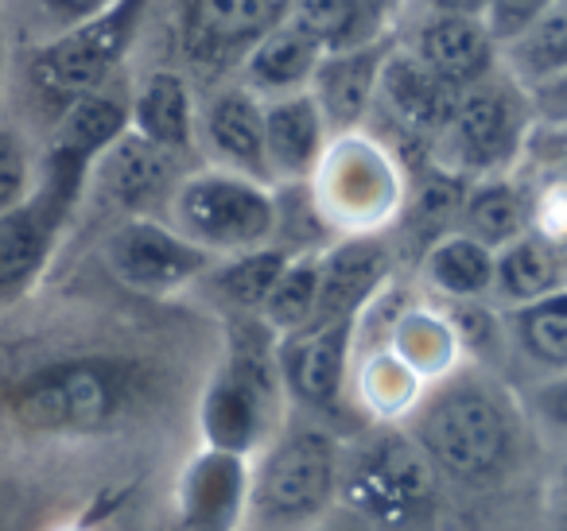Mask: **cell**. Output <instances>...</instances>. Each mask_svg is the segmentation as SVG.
<instances>
[{
    "instance_id": "6da1fadb",
    "label": "cell",
    "mask_w": 567,
    "mask_h": 531,
    "mask_svg": "<svg viewBox=\"0 0 567 531\" xmlns=\"http://www.w3.org/2000/svg\"><path fill=\"white\" fill-rule=\"evenodd\" d=\"M427 454L440 481L489 489L520 466L525 415L497 376L478 365L427 384L416 412L401 423Z\"/></svg>"
},
{
    "instance_id": "7a4b0ae2",
    "label": "cell",
    "mask_w": 567,
    "mask_h": 531,
    "mask_svg": "<svg viewBox=\"0 0 567 531\" xmlns=\"http://www.w3.org/2000/svg\"><path fill=\"white\" fill-rule=\"evenodd\" d=\"M144 368L128 357L79 353L32 368L12 384L9 419L35 438H97L141 407Z\"/></svg>"
},
{
    "instance_id": "3957f363",
    "label": "cell",
    "mask_w": 567,
    "mask_h": 531,
    "mask_svg": "<svg viewBox=\"0 0 567 531\" xmlns=\"http://www.w3.org/2000/svg\"><path fill=\"white\" fill-rule=\"evenodd\" d=\"M280 376V337L257 314L226 322V350L198 396V435L214 450L257 458L288 419Z\"/></svg>"
},
{
    "instance_id": "277c9868",
    "label": "cell",
    "mask_w": 567,
    "mask_h": 531,
    "mask_svg": "<svg viewBox=\"0 0 567 531\" xmlns=\"http://www.w3.org/2000/svg\"><path fill=\"white\" fill-rule=\"evenodd\" d=\"M342 442L316 419L284 423L252 458L249 523L257 531H316L342 500Z\"/></svg>"
},
{
    "instance_id": "5b68a950",
    "label": "cell",
    "mask_w": 567,
    "mask_h": 531,
    "mask_svg": "<svg viewBox=\"0 0 567 531\" xmlns=\"http://www.w3.org/2000/svg\"><path fill=\"white\" fill-rule=\"evenodd\" d=\"M342 504L370 531H435L440 473L401 423H373L342 454Z\"/></svg>"
},
{
    "instance_id": "8992f818",
    "label": "cell",
    "mask_w": 567,
    "mask_h": 531,
    "mask_svg": "<svg viewBox=\"0 0 567 531\" xmlns=\"http://www.w3.org/2000/svg\"><path fill=\"white\" fill-rule=\"evenodd\" d=\"M172 226L214 260L276 244L280 233V190L221 167H198L175 187Z\"/></svg>"
},
{
    "instance_id": "52a82bcc",
    "label": "cell",
    "mask_w": 567,
    "mask_h": 531,
    "mask_svg": "<svg viewBox=\"0 0 567 531\" xmlns=\"http://www.w3.org/2000/svg\"><path fill=\"white\" fill-rule=\"evenodd\" d=\"M308 190L323 226L342 237L381 233L409 198L396 152L370 133L334 136Z\"/></svg>"
},
{
    "instance_id": "ba28073f",
    "label": "cell",
    "mask_w": 567,
    "mask_h": 531,
    "mask_svg": "<svg viewBox=\"0 0 567 531\" xmlns=\"http://www.w3.org/2000/svg\"><path fill=\"white\" fill-rule=\"evenodd\" d=\"M148 9L152 0H113L97 17L43 40L28 59L32 90L48 105H55V113H63L79 97L113 86L121 63L141 35Z\"/></svg>"
},
{
    "instance_id": "9c48e42d",
    "label": "cell",
    "mask_w": 567,
    "mask_h": 531,
    "mask_svg": "<svg viewBox=\"0 0 567 531\" xmlns=\"http://www.w3.org/2000/svg\"><path fill=\"white\" fill-rule=\"evenodd\" d=\"M533 136V102L517 82L486 79L478 86L463 90L455 105V117L435 140V167L458 175V179H494L509 175V167L525 156V144Z\"/></svg>"
},
{
    "instance_id": "30bf717a",
    "label": "cell",
    "mask_w": 567,
    "mask_h": 531,
    "mask_svg": "<svg viewBox=\"0 0 567 531\" xmlns=\"http://www.w3.org/2000/svg\"><path fill=\"white\" fill-rule=\"evenodd\" d=\"M86 187L35 171V190L0 214V314L24 303L55 260V249L79 210Z\"/></svg>"
},
{
    "instance_id": "8fae6325",
    "label": "cell",
    "mask_w": 567,
    "mask_h": 531,
    "mask_svg": "<svg viewBox=\"0 0 567 531\" xmlns=\"http://www.w3.org/2000/svg\"><path fill=\"white\" fill-rule=\"evenodd\" d=\"M102 260L121 288L148 299H167L175 291L203 283L214 268V257L179 233L172 221L152 218H121L105 233Z\"/></svg>"
},
{
    "instance_id": "7c38bea8",
    "label": "cell",
    "mask_w": 567,
    "mask_h": 531,
    "mask_svg": "<svg viewBox=\"0 0 567 531\" xmlns=\"http://www.w3.org/2000/svg\"><path fill=\"white\" fill-rule=\"evenodd\" d=\"M358 322H311L300 334L280 337V376L288 404L331 415L347 399L354 368Z\"/></svg>"
},
{
    "instance_id": "4fadbf2b",
    "label": "cell",
    "mask_w": 567,
    "mask_h": 531,
    "mask_svg": "<svg viewBox=\"0 0 567 531\" xmlns=\"http://www.w3.org/2000/svg\"><path fill=\"white\" fill-rule=\"evenodd\" d=\"M128 97L125 90L113 82V86L86 94L79 102H71L63 113L55 117L51 128V140L43 148L40 171L59 175L66 183H79L90 190V175L102 164V156L121 140V136L133 128L128 117Z\"/></svg>"
},
{
    "instance_id": "5bb4252c",
    "label": "cell",
    "mask_w": 567,
    "mask_h": 531,
    "mask_svg": "<svg viewBox=\"0 0 567 531\" xmlns=\"http://www.w3.org/2000/svg\"><path fill=\"white\" fill-rule=\"evenodd\" d=\"M292 0H187L183 51L203 71H229L280 24Z\"/></svg>"
},
{
    "instance_id": "9a60e30c",
    "label": "cell",
    "mask_w": 567,
    "mask_h": 531,
    "mask_svg": "<svg viewBox=\"0 0 567 531\" xmlns=\"http://www.w3.org/2000/svg\"><path fill=\"white\" fill-rule=\"evenodd\" d=\"M252 458L198 446L179 473V523L198 531H241L249 523Z\"/></svg>"
},
{
    "instance_id": "2e32d148",
    "label": "cell",
    "mask_w": 567,
    "mask_h": 531,
    "mask_svg": "<svg viewBox=\"0 0 567 531\" xmlns=\"http://www.w3.org/2000/svg\"><path fill=\"white\" fill-rule=\"evenodd\" d=\"M389 283H393V249L385 237H339L323 249L316 322H358Z\"/></svg>"
},
{
    "instance_id": "e0dca14e",
    "label": "cell",
    "mask_w": 567,
    "mask_h": 531,
    "mask_svg": "<svg viewBox=\"0 0 567 531\" xmlns=\"http://www.w3.org/2000/svg\"><path fill=\"white\" fill-rule=\"evenodd\" d=\"M179 156L141 140L128 128L117 144L102 156L90 183L110 206H117L125 218H152L156 206H167L179 187Z\"/></svg>"
},
{
    "instance_id": "ac0fdd59",
    "label": "cell",
    "mask_w": 567,
    "mask_h": 531,
    "mask_svg": "<svg viewBox=\"0 0 567 531\" xmlns=\"http://www.w3.org/2000/svg\"><path fill=\"white\" fill-rule=\"evenodd\" d=\"M458 90L447 86L440 74H432L409 48H393L385 59L378 86V105L385 110V117L401 128L409 140L427 144V152L435 148V140L443 136V128L451 125L458 105ZM373 105V110H378Z\"/></svg>"
},
{
    "instance_id": "d6986e66",
    "label": "cell",
    "mask_w": 567,
    "mask_h": 531,
    "mask_svg": "<svg viewBox=\"0 0 567 531\" xmlns=\"http://www.w3.org/2000/svg\"><path fill=\"white\" fill-rule=\"evenodd\" d=\"M198 144H203L210 167L272 187L265 148V102L245 86L218 90L198 110Z\"/></svg>"
},
{
    "instance_id": "ffe728a7",
    "label": "cell",
    "mask_w": 567,
    "mask_h": 531,
    "mask_svg": "<svg viewBox=\"0 0 567 531\" xmlns=\"http://www.w3.org/2000/svg\"><path fill=\"white\" fill-rule=\"evenodd\" d=\"M334 133L311 90L265 102V148L272 187H308Z\"/></svg>"
},
{
    "instance_id": "44dd1931",
    "label": "cell",
    "mask_w": 567,
    "mask_h": 531,
    "mask_svg": "<svg viewBox=\"0 0 567 531\" xmlns=\"http://www.w3.org/2000/svg\"><path fill=\"white\" fill-rule=\"evenodd\" d=\"M409 51L427 66L432 74H440L447 86H455L458 94L478 82L494 79L502 48L494 43V35L486 32L478 17H427L416 28Z\"/></svg>"
},
{
    "instance_id": "7402d4cb",
    "label": "cell",
    "mask_w": 567,
    "mask_h": 531,
    "mask_svg": "<svg viewBox=\"0 0 567 531\" xmlns=\"http://www.w3.org/2000/svg\"><path fill=\"white\" fill-rule=\"evenodd\" d=\"M389 51H393L389 40H381L373 48L342 51V55H327L319 63V74L311 82V97L319 102L334 136H350L365 128L373 105H378V86Z\"/></svg>"
},
{
    "instance_id": "603a6c76",
    "label": "cell",
    "mask_w": 567,
    "mask_h": 531,
    "mask_svg": "<svg viewBox=\"0 0 567 531\" xmlns=\"http://www.w3.org/2000/svg\"><path fill=\"white\" fill-rule=\"evenodd\" d=\"M323 59V48L303 28H296L292 20L284 17L241 63V86L249 94H257L260 102L303 94L316 82Z\"/></svg>"
},
{
    "instance_id": "cb8c5ba5",
    "label": "cell",
    "mask_w": 567,
    "mask_h": 531,
    "mask_svg": "<svg viewBox=\"0 0 567 531\" xmlns=\"http://www.w3.org/2000/svg\"><path fill=\"white\" fill-rule=\"evenodd\" d=\"M133 133L172 156H187L198 144V105L187 79L175 71H152L128 97Z\"/></svg>"
},
{
    "instance_id": "d4e9b609",
    "label": "cell",
    "mask_w": 567,
    "mask_h": 531,
    "mask_svg": "<svg viewBox=\"0 0 567 531\" xmlns=\"http://www.w3.org/2000/svg\"><path fill=\"white\" fill-rule=\"evenodd\" d=\"M458 229L497 252L517 241V237L533 233V198H528V190L520 187L517 179H509V175L474 179L471 187H466Z\"/></svg>"
},
{
    "instance_id": "484cf974",
    "label": "cell",
    "mask_w": 567,
    "mask_h": 531,
    "mask_svg": "<svg viewBox=\"0 0 567 531\" xmlns=\"http://www.w3.org/2000/svg\"><path fill=\"white\" fill-rule=\"evenodd\" d=\"M494 264L497 252L489 244L474 241L463 229L440 237L420 257L427 288L447 303H482L486 295H494Z\"/></svg>"
},
{
    "instance_id": "4316f807",
    "label": "cell",
    "mask_w": 567,
    "mask_h": 531,
    "mask_svg": "<svg viewBox=\"0 0 567 531\" xmlns=\"http://www.w3.org/2000/svg\"><path fill=\"white\" fill-rule=\"evenodd\" d=\"M567 288V264L564 252L551 237H544L540 229L517 237L513 244L497 249V264H494V295L502 303L525 306L536 299L551 295V291Z\"/></svg>"
},
{
    "instance_id": "83f0119b",
    "label": "cell",
    "mask_w": 567,
    "mask_h": 531,
    "mask_svg": "<svg viewBox=\"0 0 567 531\" xmlns=\"http://www.w3.org/2000/svg\"><path fill=\"white\" fill-rule=\"evenodd\" d=\"M389 350L424 384H435L455 373V368H463V353H466L455 326H451L447 311H435V306H420V303H409L401 311L393 337H389Z\"/></svg>"
},
{
    "instance_id": "f1b7e54d",
    "label": "cell",
    "mask_w": 567,
    "mask_h": 531,
    "mask_svg": "<svg viewBox=\"0 0 567 531\" xmlns=\"http://www.w3.org/2000/svg\"><path fill=\"white\" fill-rule=\"evenodd\" d=\"M350 388L373 423H404L424 399L427 384L385 345V350L354 353Z\"/></svg>"
},
{
    "instance_id": "f546056e",
    "label": "cell",
    "mask_w": 567,
    "mask_h": 531,
    "mask_svg": "<svg viewBox=\"0 0 567 531\" xmlns=\"http://www.w3.org/2000/svg\"><path fill=\"white\" fill-rule=\"evenodd\" d=\"M296 252L284 249V244H265V249L252 252H237V257H221L214 260V268L203 275V283L210 288V295L234 314H257L265 311L268 295H272L276 280L288 268Z\"/></svg>"
},
{
    "instance_id": "4dcf8cb0",
    "label": "cell",
    "mask_w": 567,
    "mask_h": 531,
    "mask_svg": "<svg viewBox=\"0 0 567 531\" xmlns=\"http://www.w3.org/2000/svg\"><path fill=\"white\" fill-rule=\"evenodd\" d=\"M288 20L323 48V55L373 48L385 40L389 20H381L365 0H292Z\"/></svg>"
},
{
    "instance_id": "1f68e13d",
    "label": "cell",
    "mask_w": 567,
    "mask_h": 531,
    "mask_svg": "<svg viewBox=\"0 0 567 531\" xmlns=\"http://www.w3.org/2000/svg\"><path fill=\"white\" fill-rule=\"evenodd\" d=\"M505 330L533 365L548 368V373H567V288L551 291L536 303L513 306L505 314Z\"/></svg>"
},
{
    "instance_id": "d6a6232c",
    "label": "cell",
    "mask_w": 567,
    "mask_h": 531,
    "mask_svg": "<svg viewBox=\"0 0 567 531\" xmlns=\"http://www.w3.org/2000/svg\"><path fill=\"white\" fill-rule=\"evenodd\" d=\"M319 280H323V249L296 252L280 272V280H276L272 295H268L265 311H260V322L276 337L308 330L319 319Z\"/></svg>"
},
{
    "instance_id": "836d02e7",
    "label": "cell",
    "mask_w": 567,
    "mask_h": 531,
    "mask_svg": "<svg viewBox=\"0 0 567 531\" xmlns=\"http://www.w3.org/2000/svg\"><path fill=\"white\" fill-rule=\"evenodd\" d=\"M505 74L520 90H536L544 82L567 74V4H556L544 20H536L520 40L502 48Z\"/></svg>"
},
{
    "instance_id": "e575fe53",
    "label": "cell",
    "mask_w": 567,
    "mask_h": 531,
    "mask_svg": "<svg viewBox=\"0 0 567 531\" xmlns=\"http://www.w3.org/2000/svg\"><path fill=\"white\" fill-rule=\"evenodd\" d=\"M35 171H40V164H35L32 152H28L24 136L0 121V214L17 210V206L32 195Z\"/></svg>"
},
{
    "instance_id": "d590c367",
    "label": "cell",
    "mask_w": 567,
    "mask_h": 531,
    "mask_svg": "<svg viewBox=\"0 0 567 531\" xmlns=\"http://www.w3.org/2000/svg\"><path fill=\"white\" fill-rule=\"evenodd\" d=\"M559 0H486V12H482V24L494 35L497 48L520 40L536 20H544Z\"/></svg>"
},
{
    "instance_id": "8d00e7d4",
    "label": "cell",
    "mask_w": 567,
    "mask_h": 531,
    "mask_svg": "<svg viewBox=\"0 0 567 531\" xmlns=\"http://www.w3.org/2000/svg\"><path fill=\"white\" fill-rule=\"evenodd\" d=\"M528 102H533V117L540 121V125L567 128V74L528 90Z\"/></svg>"
},
{
    "instance_id": "74e56055",
    "label": "cell",
    "mask_w": 567,
    "mask_h": 531,
    "mask_svg": "<svg viewBox=\"0 0 567 531\" xmlns=\"http://www.w3.org/2000/svg\"><path fill=\"white\" fill-rule=\"evenodd\" d=\"M533 407L548 427L567 430V373H551L548 381L533 392Z\"/></svg>"
},
{
    "instance_id": "f35d334b",
    "label": "cell",
    "mask_w": 567,
    "mask_h": 531,
    "mask_svg": "<svg viewBox=\"0 0 567 531\" xmlns=\"http://www.w3.org/2000/svg\"><path fill=\"white\" fill-rule=\"evenodd\" d=\"M40 4L59 20V32H63V28L82 24V20H90L102 9H110L113 0H40Z\"/></svg>"
},
{
    "instance_id": "ab89813d",
    "label": "cell",
    "mask_w": 567,
    "mask_h": 531,
    "mask_svg": "<svg viewBox=\"0 0 567 531\" xmlns=\"http://www.w3.org/2000/svg\"><path fill=\"white\" fill-rule=\"evenodd\" d=\"M432 12H443V17H478L486 12V0H424Z\"/></svg>"
},
{
    "instance_id": "60d3db41",
    "label": "cell",
    "mask_w": 567,
    "mask_h": 531,
    "mask_svg": "<svg viewBox=\"0 0 567 531\" xmlns=\"http://www.w3.org/2000/svg\"><path fill=\"white\" fill-rule=\"evenodd\" d=\"M365 4H370V9L378 12L381 20H389V24H393V17H396V4H401V0H365Z\"/></svg>"
},
{
    "instance_id": "b9f144b4",
    "label": "cell",
    "mask_w": 567,
    "mask_h": 531,
    "mask_svg": "<svg viewBox=\"0 0 567 531\" xmlns=\"http://www.w3.org/2000/svg\"><path fill=\"white\" fill-rule=\"evenodd\" d=\"M316 531H370V528H365V523H358L354 516H350V520H327L323 528H316Z\"/></svg>"
},
{
    "instance_id": "7bdbcfd3",
    "label": "cell",
    "mask_w": 567,
    "mask_h": 531,
    "mask_svg": "<svg viewBox=\"0 0 567 531\" xmlns=\"http://www.w3.org/2000/svg\"><path fill=\"white\" fill-rule=\"evenodd\" d=\"M4 66H9V48H4V32H0V82H4Z\"/></svg>"
},
{
    "instance_id": "ee69618b",
    "label": "cell",
    "mask_w": 567,
    "mask_h": 531,
    "mask_svg": "<svg viewBox=\"0 0 567 531\" xmlns=\"http://www.w3.org/2000/svg\"><path fill=\"white\" fill-rule=\"evenodd\" d=\"M556 531H567V500L559 504V516H556Z\"/></svg>"
},
{
    "instance_id": "f6af8a7d",
    "label": "cell",
    "mask_w": 567,
    "mask_h": 531,
    "mask_svg": "<svg viewBox=\"0 0 567 531\" xmlns=\"http://www.w3.org/2000/svg\"><path fill=\"white\" fill-rule=\"evenodd\" d=\"M559 497L567 500V461H564V469H559Z\"/></svg>"
},
{
    "instance_id": "bcb514c9",
    "label": "cell",
    "mask_w": 567,
    "mask_h": 531,
    "mask_svg": "<svg viewBox=\"0 0 567 531\" xmlns=\"http://www.w3.org/2000/svg\"><path fill=\"white\" fill-rule=\"evenodd\" d=\"M167 531H198V528H187V523H179V520H175V523H172V528H167Z\"/></svg>"
},
{
    "instance_id": "7dc6e473",
    "label": "cell",
    "mask_w": 567,
    "mask_h": 531,
    "mask_svg": "<svg viewBox=\"0 0 567 531\" xmlns=\"http://www.w3.org/2000/svg\"><path fill=\"white\" fill-rule=\"evenodd\" d=\"M556 244H559V252H564V264H567V233H564V237H559V241H556Z\"/></svg>"
},
{
    "instance_id": "c3c4849f",
    "label": "cell",
    "mask_w": 567,
    "mask_h": 531,
    "mask_svg": "<svg viewBox=\"0 0 567 531\" xmlns=\"http://www.w3.org/2000/svg\"><path fill=\"white\" fill-rule=\"evenodd\" d=\"M559 4H567V0H559Z\"/></svg>"
}]
</instances>
